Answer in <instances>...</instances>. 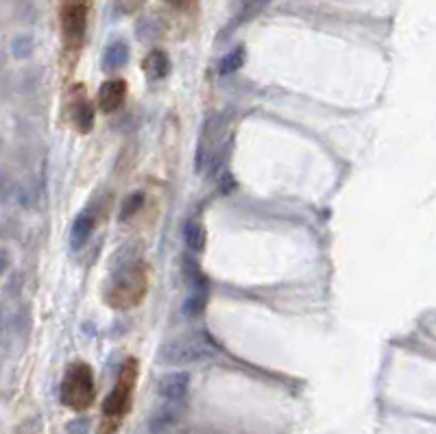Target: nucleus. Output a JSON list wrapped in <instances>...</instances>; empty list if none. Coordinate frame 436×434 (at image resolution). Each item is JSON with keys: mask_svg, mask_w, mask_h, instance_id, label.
Here are the masks:
<instances>
[{"mask_svg": "<svg viewBox=\"0 0 436 434\" xmlns=\"http://www.w3.org/2000/svg\"><path fill=\"white\" fill-rule=\"evenodd\" d=\"M96 395L94 389V373L90 364L72 362L61 382V404L72 410H86L92 406Z\"/></svg>", "mask_w": 436, "mask_h": 434, "instance_id": "7ed1b4c3", "label": "nucleus"}, {"mask_svg": "<svg viewBox=\"0 0 436 434\" xmlns=\"http://www.w3.org/2000/svg\"><path fill=\"white\" fill-rule=\"evenodd\" d=\"M166 3H170V5H184V0H166Z\"/></svg>", "mask_w": 436, "mask_h": 434, "instance_id": "aec40b11", "label": "nucleus"}, {"mask_svg": "<svg viewBox=\"0 0 436 434\" xmlns=\"http://www.w3.org/2000/svg\"><path fill=\"white\" fill-rule=\"evenodd\" d=\"M127 99V83L122 79H109L99 90V107L103 114H114Z\"/></svg>", "mask_w": 436, "mask_h": 434, "instance_id": "423d86ee", "label": "nucleus"}, {"mask_svg": "<svg viewBox=\"0 0 436 434\" xmlns=\"http://www.w3.org/2000/svg\"><path fill=\"white\" fill-rule=\"evenodd\" d=\"M190 389V376L184 371H175L161 376L157 382V393L166 401H184Z\"/></svg>", "mask_w": 436, "mask_h": 434, "instance_id": "39448f33", "label": "nucleus"}, {"mask_svg": "<svg viewBox=\"0 0 436 434\" xmlns=\"http://www.w3.org/2000/svg\"><path fill=\"white\" fill-rule=\"evenodd\" d=\"M181 412H184V401H166L164 406L157 408L151 415V430L159 432V430H164V428L177 424V421H179Z\"/></svg>", "mask_w": 436, "mask_h": 434, "instance_id": "1a4fd4ad", "label": "nucleus"}, {"mask_svg": "<svg viewBox=\"0 0 436 434\" xmlns=\"http://www.w3.org/2000/svg\"><path fill=\"white\" fill-rule=\"evenodd\" d=\"M271 3V0H240V7H238V13L234 15V20L229 24V31H234L236 26L240 24H247L251 22L253 18H257L264 9L266 5Z\"/></svg>", "mask_w": 436, "mask_h": 434, "instance_id": "9b49d317", "label": "nucleus"}, {"mask_svg": "<svg viewBox=\"0 0 436 434\" xmlns=\"http://www.w3.org/2000/svg\"><path fill=\"white\" fill-rule=\"evenodd\" d=\"M0 321H3V319H0Z\"/></svg>", "mask_w": 436, "mask_h": 434, "instance_id": "412c9836", "label": "nucleus"}, {"mask_svg": "<svg viewBox=\"0 0 436 434\" xmlns=\"http://www.w3.org/2000/svg\"><path fill=\"white\" fill-rule=\"evenodd\" d=\"M205 301H207V286H195V293H192L184 303V312L188 316L201 314L205 308Z\"/></svg>", "mask_w": 436, "mask_h": 434, "instance_id": "2eb2a0df", "label": "nucleus"}, {"mask_svg": "<svg viewBox=\"0 0 436 434\" xmlns=\"http://www.w3.org/2000/svg\"><path fill=\"white\" fill-rule=\"evenodd\" d=\"M7 266H9V258H7V253H5V251H0V275H3V273L7 271Z\"/></svg>", "mask_w": 436, "mask_h": 434, "instance_id": "6ab92c4d", "label": "nucleus"}, {"mask_svg": "<svg viewBox=\"0 0 436 434\" xmlns=\"http://www.w3.org/2000/svg\"><path fill=\"white\" fill-rule=\"evenodd\" d=\"M144 291H147L144 268L131 264L122 268L114 278V286L109 291V303L116 305V308H129V305H134L142 299Z\"/></svg>", "mask_w": 436, "mask_h": 434, "instance_id": "20e7f679", "label": "nucleus"}, {"mask_svg": "<svg viewBox=\"0 0 436 434\" xmlns=\"http://www.w3.org/2000/svg\"><path fill=\"white\" fill-rule=\"evenodd\" d=\"M216 353V345L212 343L207 334L192 332L179 339H172L161 345L159 349V362L164 364H186V362H199L207 360Z\"/></svg>", "mask_w": 436, "mask_h": 434, "instance_id": "f03ea898", "label": "nucleus"}, {"mask_svg": "<svg viewBox=\"0 0 436 434\" xmlns=\"http://www.w3.org/2000/svg\"><path fill=\"white\" fill-rule=\"evenodd\" d=\"M144 72H147V77L151 79V81H159V79L168 77L170 72V61L166 57L164 51H151L149 57L144 59Z\"/></svg>", "mask_w": 436, "mask_h": 434, "instance_id": "9d476101", "label": "nucleus"}, {"mask_svg": "<svg viewBox=\"0 0 436 434\" xmlns=\"http://www.w3.org/2000/svg\"><path fill=\"white\" fill-rule=\"evenodd\" d=\"M129 61V46L124 42H114L107 46L103 55V68L105 70H118Z\"/></svg>", "mask_w": 436, "mask_h": 434, "instance_id": "f8f14e48", "label": "nucleus"}, {"mask_svg": "<svg viewBox=\"0 0 436 434\" xmlns=\"http://www.w3.org/2000/svg\"><path fill=\"white\" fill-rule=\"evenodd\" d=\"M70 116H72V122L79 131H90L92 129V122H94V111L88 103V96H86V90L76 86L72 90V101H70Z\"/></svg>", "mask_w": 436, "mask_h": 434, "instance_id": "0eeeda50", "label": "nucleus"}, {"mask_svg": "<svg viewBox=\"0 0 436 434\" xmlns=\"http://www.w3.org/2000/svg\"><path fill=\"white\" fill-rule=\"evenodd\" d=\"M142 203H144V195H142V192H134V195H129L124 199L122 207H120V218L122 220L131 218L140 210V207H142Z\"/></svg>", "mask_w": 436, "mask_h": 434, "instance_id": "f3484780", "label": "nucleus"}, {"mask_svg": "<svg viewBox=\"0 0 436 434\" xmlns=\"http://www.w3.org/2000/svg\"><path fill=\"white\" fill-rule=\"evenodd\" d=\"M205 238H207V234L199 223L190 220V223L184 225V240H186V247L190 251H197V253L203 251L205 249Z\"/></svg>", "mask_w": 436, "mask_h": 434, "instance_id": "4468645a", "label": "nucleus"}, {"mask_svg": "<svg viewBox=\"0 0 436 434\" xmlns=\"http://www.w3.org/2000/svg\"><path fill=\"white\" fill-rule=\"evenodd\" d=\"M136 380H138V362L134 358H129L122 367L116 387L111 389V393L103 401L105 426H103V432H99V434H114L120 428L127 412L131 410Z\"/></svg>", "mask_w": 436, "mask_h": 434, "instance_id": "f257e3e1", "label": "nucleus"}, {"mask_svg": "<svg viewBox=\"0 0 436 434\" xmlns=\"http://www.w3.org/2000/svg\"><path fill=\"white\" fill-rule=\"evenodd\" d=\"M61 24H63V35L70 42H81L86 33V7L83 5H68L61 13Z\"/></svg>", "mask_w": 436, "mask_h": 434, "instance_id": "6e6552de", "label": "nucleus"}, {"mask_svg": "<svg viewBox=\"0 0 436 434\" xmlns=\"http://www.w3.org/2000/svg\"><path fill=\"white\" fill-rule=\"evenodd\" d=\"M92 230H94V214L90 210L81 212L76 216L74 225H72V236H70L72 238V247H81V245H83L86 240L90 238Z\"/></svg>", "mask_w": 436, "mask_h": 434, "instance_id": "ddd939ff", "label": "nucleus"}, {"mask_svg": "<svg viewBox=\"0 0 436 434\" xmlns=\"http://www.w3.org/2000/svg\"><path fill=\"white\" fill-rule=\"evenodd\" d=\"M31 53V40L29 38H18L13 42V55L15 57H24Z\"/></svg>", "mask_w": 436, "mask_h": 434, "instance_id": "a211bd4d", "label": "nucleus"}, {"mask_svg": "<svg viewBox=\"0 0 436 434\" xmlns=\"http://www.w3.org/2000/svg\"><path fill=\"white\" fill-rule=\"evenodd\" d=\"M242 63H245V48L238 46V48H234L227 57H223L220 66H218V72L220 74H232V72L242 68Z\"/></svg>", "mask_w": 436, "mask_h": 434, "instance_id": "dca6fc26", "label": "nucleus"}]
</instances>
